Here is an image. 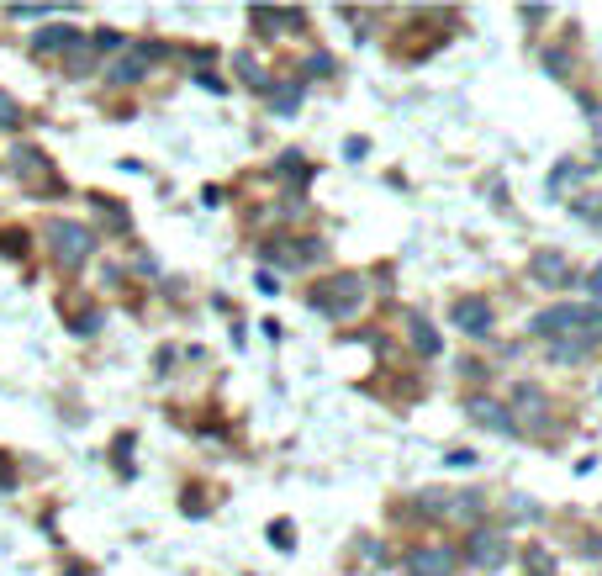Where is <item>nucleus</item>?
Instances as JSON below:
<instances>
[{"instance_id":"nucleus-1","label":"nucleus","mask_w":602,"mask_h":576,"mask_svg":"<svg viewBox=\"0 0 602 576\" xmlns=\"http://www.w3.org/2000/svg\"><path fill=\"white\" fill-rule=\"evenodd\" d=\"M534 339L544 344H576V349H592L602 344V307H581V302H566V307H544L539 318L529 323Z\"/></svg>"},{"instance_id":"nucleus-2","label":"nucleus","mask_w":602,"mask_h":576,"mask_svg":"<svg viewBox=\"0 0 602 576\" xmlns=\"http://www.w3.org/2000/svg\"><path fill=\"white\" fill-rule=\"evenodd\" d=\"M307 307L323 312V318H333V323H349L354 312L365 307V275H360V270H344V275L317 281V286L307 291Z\"/></svg>"},{"instance_id":"nucleus-3","label":"nucleus","mask_w":602,"mask_h":576,"mask_svg":"<svg viewBox=\"0 0 602 576\" xmlns=\"http://www.w3.org/2000/svg\"><path fill=\"white\" fill-rule=\"evenodd\" d=\"M481 508H486V492H444V487L418 492V513L434 518V524H476Z\"/></svg>"},{"instance_id":"nucleus-4","label":"nucleus","mask_w":602,"mask_h":576,"mask_svg":"<svg viewBox=\"0 0 602 576\" xmlns=\"http://www.w3.org/2000/svg\"><path fill=\"white\" fill-rule=\"evenodd\" d=\"M507 418H513V434H529V439H550V434H555V407H550V397H544L539 386H529V381L513 392Z\"/></svg>"},{"instance_id":"nucleus-5","label":"nucleus","mask_w":602,"mask_h":576,"mask_svg":"<svg viewBox=\"0 0 602 576\" xmlns=\"http://www.w3.org/2000/svg\"><path fill=\"white\" fill-rule=\"evenodd\" d=\"M43 238H48V254H53L59 270H80L85 259L96 254V233H90L85 222H48Z\"/></svg>"},{"instance_id":"nucleus-6","label":"nucleus","mask_w":602,"mask_h":576,"mask_svg":"<svg viewBox=\"0 0 602 576\" xmlns=\"http://www.w3.org/2000/svg\"><path fill=\"white\" fill-rule=\"evenodd\" d=\"M6 170H11L16 180H22L32 196H59V191H64V185H59V175H53V164H48V154H43V148H32V143L11 148Z\"/></svg>"},{"instance_id":"nucleus-7","label":"nucleus","mask_w":602,"mask_h":576,"mask_svg":"<svg viewBox=\"0 0 602 576\" xmlns=\"http://www.w3.org/2000/svg\"><path fill=\"white\" fill-rule=\"evenodd\" d=\"M259 254H265V265H275V270H307V265H323L328 259V244L323 238L280 233V238H270V244H259Z\"/></svg>"},{"instance_id":"nucleus-8","label":"nucleus","mask_w":602,"mask_h":576,"mask_svg":"<svg viewBox=\"0 0 602 576\" xmlns=\"http://www.w3.org/2000/svg\"><path fill=\"white\" fill-rule=\"evenodd\" d=\"M507 555H513V545H507V534L502 529H470V540H465V561L476 566V571H486V576H497L502 566H507Z\"/></svg>"},{"instance_id":"nucleus-9","label":"nucleus","mask_w":602,"mask_h":576,"mask_svg":"<svg viewBox=\"0 0 602 576\" xmlns=\"http://www.w3.org/2000/svg\"><path fill=\"white\" fill-rule=\"evenodd\" d=\"M164 59H169L164 43H133L117 64H106V80H111V85H138L143 74L154 69V64H164Z\"/></svg>"},{"instance_id":"nucleus-10","label":"nucleus","mask_w":602,"mask_h":576,"mask_svg":"<svg viewBox=\"0 0 602 576\" xmlns=\"http://www.w3.org/2000/svg\"><path fill=\"white\" fill-rule=\"evenodd\" d=\"M455 566H460V555L449 550V545H407V555H402V571L407 576H455Z\"/></svg>"},{"instance_id":"nucleus-11","label":"nucleus","mask_w":602,"mask_h":576,"mask_svg":"<svg viewBox=\"0 0 602 576\" xmlns=\"http://www.w3.org/2000/svg\"><path fill=\"white\" fill-rule=\"evenodd\" d=\"M449 323H455L465 339H486V333H492V302H486V296H455V302H449Z\"/></svg>"},{"instance_id":"nucleus-12","label":"nucleus","mask_w":602,"mask_h":576,"mask_svg":"<svg viewBox=\"0 0 602 576\" xmlns=\"http://www.w3.org/2000/svg\"><path fill=\"white\" fill-rule=\"evenodd\" d=\"M529 281L544 286V291L571 286V254H560V249H534V254H529Z\"/></svg>"},{"instance_id":"nucleus-13","label":"nucleus","mask_w":602,"mask_h":576,"mask_svg":"<svg viewBox=\"0 0 602 576\" xmlns=\"http://www.w3.org/2000/svg\"><path fill=\"white\" fill-rule=\"evenodd\" d=\"M465 413H470V423H481V429H492V434H513V418H507V407L492 402V397H470Z\"/></svg>"},{"instance_id":"nucleus-14","label":"nucleus","mask_w":602,"mask_h":576,"mask_svg":"<svg viewBox=\"0 0 602 576\" xmlns=\"http://www.w3.org/2000/svg\"><path fill=\"white\" fill-rule=\"evenodd\" d=\"M402 323H407V339H412V349H418L423 360H434L439 349H444V339L434 333V323H428L423 312H402Z\"/></svg>"},{"instance_id":"nucleus-15","label":"nucleus","mask_w":602,"mask_h":576,"mask_svg":"<svg viewBox=\"0 0 602 576\" xmlns=\"http://www.w3.org/2000/svg\"><path fill=\"white\" fill-rule=\"evenodd\" d=\"M265 96H270V111H275V117H296V111H301V96H307V85H301V80H270Z\"/></svg>"},{"instance_id":"nucleus-16","label":"nucleus","mask_w":602,"mask_h":576,"mask_svg":"<svg viewBox=\"0 0 602 576\" xmlns=\"http://www.w3.org/2000/svg\"><path fill=\"white\" fill-rule=\"evenodd\" d=\"M74 37H80V27H43L32 37V53H37V59H48V53H69Z\"/></svg>"},{"instance_id":"nucleus-17","label":"nucleus","mask_w":602,"mask_h":576,"mask_svg":"<svg viewBox=\"0 0 602 576\" xmlns=\"http://www.w3.org/2000/svg\"><path fill=\"white\" fill-rule=\"evenodd\" d=\"M64 69H69V74H90V69H96V43H90L85 32L69 43V53H64Z\"/></svg>"},{"instance_id":"nucleus-18","label":"nucleus","mask_w":602,"mask_h":576,"mask_svg":"<svg viewBox=\"0 0 602 576\" xmlns=\"http://www.w3.org/2000/svg\"><path fill=\"white\" fill-rule=\"evenodd\" d=\"M233 69H238V80L249 90H270V74H265V64H259L254 53H233Z\"/></svg>"},{"instance_id":"nucleus-19","label":"nucleus","mask_w":602,"mask_h":576,"mask_svg":"<svg viewBox=\"0 0 602 576\" xmlns=\"http://www.w3.org/2000/svg\"><path fill=\"white\" fill-rule=\"evenodd\" d=\"M523 571H529V576H560V561H555V550L529 545V550H523Z\"/></svg>"},{"instance_id":"nucleus-20","label":"nucleus","mask_w":602,"mask_h":576,"mask_svg":"<svg viewBox=\"0 0 602 576\" xmlns=\"http://www.w3.org/2000/svg\"><path fill=\"white\" fill-rule=\"evenodd\" d=\"M581 175H587V170H581V164H571V159H566V164H555V175H550V196L560 201V196H566V185H576Z\"/></svg>"},{"instance_id":"nucleus-21","label":"nucleus","mask_w":602,"mask_h":576,"mask_svg":"<svg viewBox=\"0 0 602 576\" xmlns=\"http://www.w3.org/2000/svg\"><path fill=\"white\" fill-rule=\"evenodd\" d=\"M90 201H96L101 222H111V228H117V233H127V228H133V217H127V212L117 207V201H106V196H90Z\"/></svg>"},{"instance_id":"nucleus-22","label":"nucleus","mask_w":602,"mask_h":576,"mask_svg":"<svg viewBox=\"0 0 602 576\" xmlns=\"http://www.w3.org/2000/svg\"><path fill=\"white\" fill-rule=\"evenodd\" d=\"M206 487H185V497H180V513L185 518H206V513H212V497H201Z\"/></svg>"},{"instance_id":"nucleus-23","label":"nucleus","mask_w":602,"mask_h":576,"mask_svg":"<svg viewBox=\"0 0 602 576\" xmlns=\"http://www.w3.org/2000/svg\"><path fill=\"white\" fill-rule=\"evenodd\" d=\"M544 355H550L555 365H581V360H587V349H576V344H544Z\"/></svg>"},{"instance_id":"nucleus-24","label":"nucleus","mask_w":602,"mask_h":576,"mask_svg":"<svg viewBox=\"0 0 602 576\" xmlns=\"http://www.w3.org/2000/svg\"><path fill=\"white\" fill-rule=\"evenodd\" d=\"M270 545L296 550V529H291V518H275V524H270Z\"/></svg>"},{"instance_id":"nucleus-25","label":"nucleus","mask_w":602,"mask_h":576,"mask_svg":"<svg viewBox=\"0 0 602 576\" xmlns=\"http://www.w3.org/2000/svg\"><path fill=\"white\" fill-rule=\"evenodd\" d=\"M275 170H280V175H286V180H296V185H301V180H307V175H312V170H307V164H301V159H296V148H291V154H286V159H280V164H275Z\"/></svg>"},{"instance_id":"nucleus-26","label":"nucleus","mask_w":602,"mask_h":576,"mask_svg":"<svg viewBox=\"0 0 602 576\" xmlns=\"http://www.w3.org/2000/svg\"><path fill=\"white\" fill-rule=\"evenodd\" d=\"M69 328H74V333H96V328H101V312H96V307H80Z\"/></svg>"},{"instance_id":"nucleus-27","label":"nucleus","mask_w":602,"mask_h":576,"mask_svg":"<svg viewBox=\"0 0 602 576\" xmlns=\"http://www.w3.org/2000/svg\"><path fill=\"white\" fill-rule=\"evenodd\" d=\"M16 122H22V106H16L6 90H0V127H16Z\"/></svg>"},{"instance_id":"nucleus-28","label":"nucleus","mask_w":602,"mask_h":576,"mask_svg":"<svg viewBox=\"0 0 602 576\" xmlns=\"http://www.w3.org/2000/svg\"><path fill=\"white\" fill-rule=\"evenodd\" d=\"M301 69H307V80H312V74H333V53H317V59H307ZM307 80H301V85H307Z\"/></svg>"},{"instance_id":"nucleus-29","label":"nucleus","mask_w":602,"mask_h":576,"mask_svg":"<svg viewBox=\"0 0 602 576\" xmlns=\"http://www.w3.org/2000/svg\"><path fill=\"white\" fill-rule=\"evenodd\" d=\"M16 487V466H11V455L0 450V492H11Z\"/></svg>"},{"instance_id":"nucleus-30","label":"nucleus","mask_w":602,"mask_h":576,"mask_svg":"<svg viewBox=\"0 0 602 576\" xmlns=\"http://www.w3.org/2000/svg\"><path fill=\"white\" fill-rule=\"evenodd\" d=\"M196 85H201V90H217V96H222V90H228V85H222L212 69H196Z\"/></svg>"},{"instance_id":"nucleus-31","label":"nucleus","mask_w":602,"mask_h":576,"mask_svg":"<svg viewBox=\"0 0 602 576\" xmlns=\"http://www.w3.org/2000/svg\"><path fill=\"white\" fill-rule=\"evenodd\" d=\"M16 22H37V16H48V6H11Z\"/></svg>"},{"instance_id":"nucleus-32","label":"nucleus","mask_w":602,"mask_h":576,"mask_svg":"<svg viewBox=\"0 0 602 576\" xmlns=\"http://www.w3.org/2000/svg\"><path fill=\"white\" fill-rule=\"evenodd\" d=\"M254 286L265 291V296H275V291H280V281H275V270H259V275H254Z\"/></svg>"},{"instance_id":"nucleus-33","label":"nucleus","mask_w":602,"mask_h":576,"mask_svg":"<svg viewBox=\"0 0 602 576\" xmlns=\"http://www.w3.org/2000/svg\"><path fill=\"white\" fill-rule=\"evenodd\" d=\"M344 154H349V159H365V154H370V143H365V138H349V143H344Z\"/></svg>"},{"instance_id":"nucleus-34","label":"nucleus","mask_w":602,"mask_h":576,"mask_svg":"<svg viewBox=\"0 0 602 576\" xmlns=\"http://www.w3.org/2000/svg\"><path fill=\"white\" fill-rule=\"evenodd\" d=\"M444 460H449V466H460V471L476 466V455H470V450H455V455H444Z\"/></svg>"},{"instance_id":"nucleus-35","label":"nucleus","mask_w":602,"mask_h":576,"mask_svg":"<svg viewBox=\"0 0 602 576\" xmlns=\"http://www.w3.org/2000/svg\"><path fill=\"white\" fill-rule=\"evenodd\" d=\"M587 291H592V296H597V302H602V265H597V270L587 275Z\"/></svg>"},{"instance_id":"nucleus-36","label":"nucleus","mask_w":602,"mask_h":576,"mask_svg":"<svg viewBox=\"0 0 602 576\" xmlns=\"http://www.w3.org/2000/svg\"><path fill=\"white\" fill-rule=\"evenodd\" d=\"M64 576H90V566H69Z\"/></svg>"},{"instance_id":"nucleus-37","label":"nucleus","mask_w":602,"mask_h":576,"mask_svg":"<svg viewBox=\"0 0 602 576\" xmlns=\"http://www.w3.org/2000/svg\"><path fill=\"white\" fill-rule=\"evenodd\" d=\"M597 164H602V154H597Z\"/></svg>"}]
</instances>
